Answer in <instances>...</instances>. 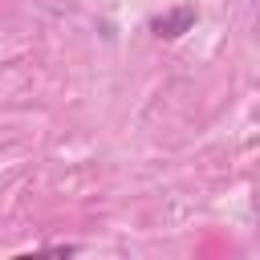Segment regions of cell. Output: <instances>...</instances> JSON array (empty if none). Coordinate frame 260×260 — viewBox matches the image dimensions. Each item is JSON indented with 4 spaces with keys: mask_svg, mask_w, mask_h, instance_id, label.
I'll return each mask as SVG.
<instances>
[{
    "mask_svg": "<svg viewBox=\"0 0 260 260\" xmlns=\"http://www.w3.org/2000/svg\"><path fill=\"white\" fill-rule=\"evenodd\" d=\"M195 20H199V8H195V4H175V8H167V12H158V16L150 20V32L162 37V41H175V37H183Z\"/></svg>",
    "mask_w": 260,
    "mask_h": 260,
    "instance_id": "obj_1",
    "label": "cell"
}]
</instances>
